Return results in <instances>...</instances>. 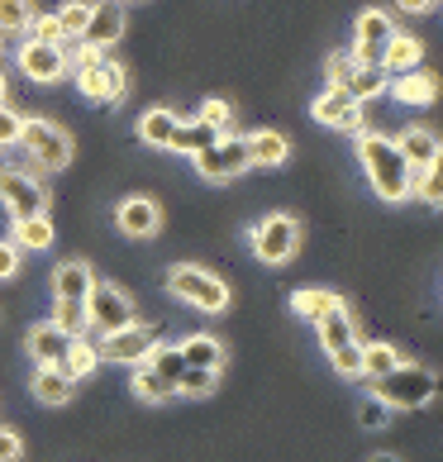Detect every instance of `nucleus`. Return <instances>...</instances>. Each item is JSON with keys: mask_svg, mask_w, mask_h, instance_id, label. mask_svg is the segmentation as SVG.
<instances>
[{"mask_svg": "<svg viewBox=\"0 0 443 462\" xmlns=\"http://www.w3.org/2000/svg\"><path fill=\"white\" fill-rule=\"evenodd\" d=\"M357 162H363L372 191H377L382 200L401 205V200L415 196L411 191L415 172H411V162L396 152V139H386V134H357Z\"/></svg>", "mask_w": 443, "mask_h": 462, "instance_id": "f257e3e1", "label": "nucleus"}, {"mask_svg": "<svg viewBox=\"0 0 443 462\" xmlns=\"http://www.w3.org/2000/svg\"><path fill=\"white\" fill-rule=\"evenodd\" d=\"M372 401L386 410H420L434 401V372L420 363H401L396 372H386L372 382Z\"/></svg>", "mask_w": 443, "mask_h": 462, "instance_id": "f03ea898", "label": "nucleus"}, {"mask_svg": "<svg viewBox=\"0 0 443 462\" xmlns=\"http://www.w3.org/2000/svg\"><path fill=\"white\" fill-rule=\"evenodd\" d=\"M167 291H172L177 300L196 305V310H206V315L229 310V286H225V277H215L210 267L172 263V267H167Z\"/></svg>", "mask_w": 443, "mask_h": 462, "instance_id": "7ed1b4c3", "label": "nucleus"}, {"mask_svg": "<svg viewBox=\"0 0 443 462\" xmlns=\"http://www.w3.org/2000/svg\"><path fill=\"white\" fill-rule=\"evenodd\" d=\"M248 238H253V253H258L267 267H281V263H291L296 248H300V219L296 215H263Z\"/></svg>", "mask_w": 443, "mask_h": 462, "instance_id": "20e7f679", "label": "nucleus"}, {"mask_svg": "<svg viewBox=\"0 0 443 462\" xmlns=\"http://www.w3.org/2000/svg\"><path fill=\"white\" fill-rule=\"evenodd\" d=\"M20 143L29 148V158L48 167V172H62L67 162H72V139L53 125V119H24V134Z\"/></svg>", "mask_w": 443, "mask_h": 462, "instance_id": "39448f33", "label": "nucleus"}, {"mask_svg": "<svg viewBox=\"0 0 443 462\" xmlns=\"http://www.w3.org/2000/svg\"><path fill=\"white\" fill-rule=\"evenodd\" d=\"M248 167H253L248 139H234V134H219L206 152H196V172L206 181H234V177H244Z\"/></svg>", "mask_w": 443, "mask_h": 462, "instance_id": "423d86ee", "label": "nucleus"}, {"mask_svg": "<svg viewBox=\"0 0 443 462\" xmlns=\"http://www.w3.org/2000/svg\"><path fill=\"white\" fill-rule=\"evenodd\" d=\"M125 324H134V300H129V291L96 282L91 296H87V329H96L100 338H106V334H115V329H125Z\"/></svg>", "mask_w": 443, "mask_h": 462, "instance_id": "0eeeda50", "label": "nucleus"}, {"mask_svg": "<svg viewBox=\"0 0 443 462\" xmlns=\"http://www.w3.org/2000/svg\"><path fill=\"white\" fill-rule=\"evenodd\" d=\"M0 205L10 210V219L20 225V219H39L48 215V191H43V181L39 177H29V172H0Z\"/></svg>", "mask_w": 443, "mask_h": 462, "instance_id": "6e6552de", "label": "nucleus"}, {"mask_svg": "<svg viewBox=\"0 0 443 462\" xmlns=\"http://www.w3.org/2000/svg\"><path fill=\"white\" fill-rule=\"evenodd\" d=\"M100 363H125V367H139L148 363V353L158 348V329H148V324H125V329H115L100 338Z\"/></svg>", "mask_w": 443, "mask_h": 462, "instance_id": "1a4fd4ad", "label": "nucleus"}, {"mask_svg": "<svg viewBox=\"0 0 443 462\" xmlns=\"http://www.w3.org/2000/svg\"><path fill=\"white\" fill-rule=\"evenodd\" d=\"M77 87H81V96H87V100H100V106H106V100H125L129 72L115 58L100 53L91 67H77Z\"/></svg>", "mask_w": 443, "mask_h": 462, "instance_id": "9d476101", "label": "nucleus"}, {"mask_svg": "<svg viewBox=\"0 0 443 462\" xmlns=\"http://www.w3.org/2000/svg\"><path fill=\"white\" fill-rule=\"evenodd\" d=\"M391 20H386V10H363L357 14V39H353V58L363 62V67H382V53H386V43H391Z\"/></svg>", "mask_w": 443, "mask_h": 462, "instance_id": "9b49d317", "label": "nucleus"}, {"mask_svg": "<svg viewBox=\"0 0 443 462\" xmlns=\"http://www.w3.org/2000/svg\"><path fill=\"white\" fill-rule=\"evenodd\" d=\"M20 72H24L29 81H39V87H48V81H62V77H67V48L39 43V39L20 43Z\"/></svg>", "mask_w": 443, "mask_h": 462, "instance_id": "f8f14e48", "label": "nucleus"}, {"mask_svg": "<svg viewBox=\"0 0 443 462\" xmlns=\"http://www.w3.org/2000/svg\"><path fill=\"white\" fill-rule=\"evenodd\" d=\"M115 225H119L125 238H152L162 229V210H158V200H152V196H129V200H119Z\"/></svg>", "mask_w": 443, "mask_h": 462, "instance_id": "ddd939ff", "label": "nucleus"}, {"mask_svg": "<svg viewBox=\"0 0 443 462\" xmlns=\"http://www.w3.org/2000/svg\"><path fill=\"white\" fill-rule=\"evenodd\" d=\"M310 115H315V125H325V129L363 134V106H357L353 96H344V91H325L310 106Z\"/></svg>", "mask_w": 443, "mask_h": 462, "instance_id": "4468645a", "label": "nucleus"}, {"mask_svg": "<svg viewBox=\"0 0 443 462\" xmlns=\"http://www.w3.org/2000/svg\"><path fill=\"white\" fill-rule=\"evenodd\" d=\"M119 33H125V10H119L115 0H100V5H91V20H87L81 43H87V48H106V43L119 39Z\"/></svg>", "mask_w": 443, "mask_h": 462, "instance_id": "2eb2a0df", "label": "nucleus"}, {"mask_svg": "<svg viewBox=\"0 0 443 462\" xmlns=\"http://www.w3.org/2000/svg\"><path fill=\"white\" fill-rule=\"evenodd\" d=\"M91 286H96L91 263H81V258L58 263V272H53V296H58V300H87Z\"/></svg>", "mask_w": 443, "mask_h": 462, "instance_id": "dca6fc26", "label": "nucleus"}, {"mask_svg": "<svg viewBox=\"0 0 443 462\" xmlns=\"http://www.w3.org/2000/svg\"><path fill=\"white\" fill-rule=\"evenodd\" d=\"M396 152L411 162V172L438 167V134H429V129H405L401 139H396Z\"/></svg>", "mask_w": 443, "mask_h": 462, "instance_id": "f3484780", "label": "nucleus"}, {"mask_svg": "<svg viewBox=\"0 0 443 462\" xmlns=\"http://www.w3.org/2000/svg\"><path fill=\"white\" fill-rule=\"evenodd\" d=\"M67 344H72V338H67L62 329H53V324H33L29 338H24V348H29V357H33L39 367H58L62 353H67Z\"/></svg>", "mask_w": 443, "mask_h": 462, "instance_id": "a211bd4d", "label": "nucleus"}, {"mask_svg": "<svg viewBox=\"0 0 443 462\" xmlns=\"http://www.w3.org/2000/svg\"><path fill=\"white\" fill-rule=\"evenodd\" d=\"M177 353H181L186 367H206V372L225 367V344H219L215 334H186L181 344H177Z\"/></svg>", "mask_w": 443, "mask_h": 462, "instance_id": "6ab92c4d", "label": "nucleus"}, {"mask_svg": "<svg viewBox=\"0 0 443 462\" xmlns=\"http://www.w3.org/2000/svg\"><path fill=\"white\" fill-rule=\"evenodd\" d=\"M386 91L396 96L401 106H434L438 77H434V72H401L396 81H386Z\"/></svg>", "mask_w": 443, "mask_h": 462, "instance_id": "aec40b11", "label": "nucleus"}, {"mask_svg": "<svg viewBox=\"0 0 443 462\" xmlns=\"http://www.w3.org/2000/svg\"><path fill=\"white\" fill-rule=\"evenodd\" d=\"M291 310H296L300 319L319 324L325 315L344 310V296H338V291H315V286H305V291H291Z\"/></svg>", "mask_w": 443, "mask_h": 462, "instance_id": "412c9836", "label": "nucleus"}, {"mask_svg": "<svg viewBox=\"0 0 443 462\" xmlns=\"http://www.w3.org/2000/svg\"><path fill=\"white\" fill-rule=\"evenodd\" d=\"M420 58H424L420 39H411V33H391V43L382 53V72H420Z\"/></svg>", "mask_w": 443, "mask_h": 462, "instance_id": "4be33fe9", "label": "nucleus"}, {"mask_svg": "<svg viewBox=\"0 0 443 462\" xmlns=\"http://www.w3.org/2000/svg\"><path fill=\"white\" fill-rule=\"evenodd\" d=\"M96 367H100V348L91 344L87 334L72 338V344H67V353H62V363H58V372H62V376H72V382H81V376H91Z\"/></svg>", "mask_w": 443, "mask_h": 462, "instance_id": "5701e85b", "label": "nucleus"}, {"mask_svg": "<svg viewBox=\"0 0 443 462\" xmlns=\"http://www.w3.org/2000/svg\"><path fill=\"white\" fill-rule=\"evenodd\" d=\"M248 158H253V167H281L286 158H291V143H286V134L263 129V134L248 139Z\"/></svg>", "mask_w": 443, "mask_h": 462, "instance_id": "b1692460", "label": "nucleus"}, {"mask_svg": "<svg viewBox=\"0 0 443 462\" xmlns=\"http://www.w3.org/2000/svg\"><path fill=\"white\" fill-rule=\"evenodd\" d=\"M77 382L72 376H62L58 367H39L33 372V396H39V405H67L72 401Z\"/></svg>", "mask_w": 443, "mask_h": 462, "instance_id": "393cba45", "label": "nucleus"}, {"mask_svg": "<svg viewBox=\"0 0 443 462\" xmlns=\"http://www.w3.org/2000/svg\"><path fill=\"white\" fill-rule=\"evenodd\" d=\"M319 329V348H325L329 357L338 353V348H348V344H357V334H353V315L348 310H334V315H325L315 324Z\"/></svg>", "mask_w": 443, "mask_h": 462, "instance_id": "a878e982", "label": "nucleus"}, {"mask_svg": "<svg viewBox=\"0 0 443 462\" xmlns=\"http://www.w3.org/2000/svg\"><path fill=\"white\" fill-rule=\"evenodd\" d=\"M129 391H134L139 401H148V405H162V401H172V396H177V391H172V382H162V376L152 372L148 363H139V367H134V376H129Z\"/></svg>", "mask_w": 443, "mask_h": 462, "instance_id": "bb28decb", "label": "nucleus"}, {"mask_svg": "<svg viewBox=\"0 0 443 462\" xmlns=\"http://www.w3.org/2000/svg\"><path fill=\"white\" fill-rule=\"evenodd\" d=\"M181 125V119L172 115V110H143V119H139V139L148 143V148H167L172 143V129Z\"/></svg>", "mask_w": 443, "mask_h": 462, "instance_id": "cd10ccee", "label": "nucleus"}, {"mask_svg": "<svg viewBox=\"0 0 443 462\" xmlns=\"http://www.w3.org/2000/svg\"><path fill=\"white\" fill-rule=\"evenodd\" d=\"M215 139H219L215 129H206V125H196V119H191V125L172 129V143H167V148H172V152H191V158H196V152H206Z\"/></svg>", "mask_w": 443, "mask_h": 462, "instance_id": "c85d7f7f", "label": "nucleus"}, {"mask_svg": "<svg viewBox=\"0 0 443 462\" xmlns=\"http://www.w3.org/2000/svg\"><path fill=\"white\" fill-rule=\"evenodd\" d=\"M405 363L401 357V348H391V344H363V376H386V372H396Z\"/></svg>", "mask_w": 443, "mask_h": 462, "instance_id": "c756f323", "label": "nucleus"}, {"mask_svg": "<svg viewBox=\"0 0 443 462\" xmlns=\"http://www.w3.org/2000/svg\"><path fill=\"white\" fill-rule=\"evenodd\" d=\"M53 329H62L67 338H81L87 334V300H58L53 305Z\"/></svg>", "mask_w": 443, "mask_h": 462, "instance_id": "7c9ffc66", "label": "nucleus"}, {"mask_svg": "<svg viewBox=\"0 0 443 462\" xmlns=\"http://www.w3.org/2000/svg\"><path fill=\"white\" fill-rule=\"evenodd\" d=\"M14 238H20V248H33V253L53 248V219H48V215L20 219V225H14Z\"/></svg>", "mask_w": 443, "mask_h": 462, "instance_id": "2f4dec72", "label": "nucleus"}, {"mask_svg": "<svg viewBox=\"0 0 443 462\" xmlns=\"http://www.w3.org/2000/svg\"><path fill=\"white\" fill-rule=\"evenodd\" d=\"M382 91H386V72H382V67H357L353 81L344 87V96H353L357 106H363V100H372V96H382Z\"/></svg>", "mask_w": 443, "mask_h": 462, "instance_id": "473e14b6", "label": "nucleus"}, {"mask_svg": "<svg viewBox=\"0 0 443 462\" xmlns=\"http://www.w3.org/2000/svg\"><path fill=\"white\" fill-rule=\"evenodd\" d=\"M58 20V29H62V39L72 43V39H81V33H87V20H91V5L87 0H67V5L53 14Z\"/></svg>", "mask_w": 443, "mask_h": 462, "instance_id": "72a5a7b5", "label": "nucleus"}, {"mask_svg": "<svg viewBox=\"0 0 443 462\" xmlns=\"http://www.w3.org/2000/svg\"><path fill=\"white\" fill-rule=\"evenodd\" d=\"M33 14V0H0V33H24Z\"/></svg>", "mask_w": 443, "mask_h": 462, "instance_id": "f704fd0d", "label": "nucleus"}, {"mask_svg": "<svg viewBox=\"0 0 443 462\" xmlns=\"http://www.w3.org/2000/svg\"><path fill=\"white\" fill-rule=\"evenodd\" d=\"M148 367L158 372L162 382H172V386H177V376L186 372V363H181V353H177V344H158V348L148 353Z\"/></svg>", "mask_w": 443, "mask_h": 462, "instance_id": "c9c22d12", "label": "nucleus"}, {"mask_svg": "<svg viewBox=\"0 0 443 462\" xmlns=\"http://www.w3.org/2000/svg\"><path fill=\"white\" fill-rule=\"evenodd\" d=\"M215 382H219V372H206V367H186L181 376H177V396H210L215 391Z\"/></svg>", "mask_w": 443, "mask_h": 462, "instance_id": "e433bc0d", "label": "nucleus"}, {"mask_svg": "<svg viewBox=\"0 0 443 462\" xmlns=\"http://www.w3.org/2000/svg\"><path fill=\"white\" fill-rule=\"evenodd\" d=\"M357 67H363V62H357L353 53H334V58L325 62V77H329V91H344V87H348V81H353V72H357Z\"/></svg>", "mask_w": 443, "mask_h": 462, "instance_id": "4c0bfd02", "label": "nucleus"}, {"mask_svg": "<svg viewBox=\"0 0 443 462\" xmlns=\"http://www.w3.org/2000/svg\"><path fill=\"white\" fill-rule=\"evenodd\" d=\"M411 191H420L424 205H438L443 200V177H438V167H424V172H415V186Z\"/></svg>", "mask_w": 443, "mask_h": 462, "instance_id": "58836bf2", "label": "nucleus"}, {"mask_svg": "<svg viewBox=\"0 0 443 462\" xmlns=\"http://www.w3.org/2000/svg\"><path fill=\"white\" fill-rule=\"evenodd\" d=\"M229 100H206L200 106V115H196V125H206V129H215V134H225V125H229Z\"/></svg>", "mask_w": 443, "mask_h": 462, "instance_id": "ea45409f", "label": "nucleus"}, {"mask_svg": "<svg viewBox=\"0 0 443 462\" xmlns=\"http://www.w3.org/2000/svg\"><path fill=\"white\" fill-rule=\"evenodd\" d=\"M329 363H334V372H338V376H363V344L338 348V353L329 357Z\"/></svg>", "mask_w": 443, "mask_h": 462, "instance_id": "a19ab883", "label": "nucleus"}, {"mask_svg": "<svg viewBox=\"0 0 443 462\" xmlns=\"http://www.w3.org/2000/svg\"><path fill=\"white\" fill-rule=\"evenodd\" d=\"M29 29H33V39H39V43L67 48V39H62V29H58V20H53V14H33V20H29Z\"/></svg>", "mask_w": 443, "mask_h": 462, "instance_id": "79ce46f5", "label": "nucleus"}, {"mask_svg": "<svg viewBox=\"0 0 443 462\" xmlns=\"http://www.w3.org/2000/svg\"><path fill=\"white\" fill-rule=\"evenodd\" d=\"M20 134H24V119L14 115L10 106H0V148H10V143H20Z\"/></svg>", "mask_w": 443, "mask_h": 462, "instance_id": "37998d69", "label": "nucleus"}, {"mask_svg": "<svg viewBox=\"0 0 443 462\" xmlns=\"http://www.w3.org/2000/svg\"><path fill=\"white\" fill-rule=\"evenodd\" d=\"M10 277H20V248L0 238V282H10Z\"/></svg>", "mask_w": 443, "mask_h": 462, "instance_id": "c03bdc74", "label": "nucleus"}, {"mask_svg": "<svg viewBox=\"0 0 443 462\" xmlns=\"http://www.w3.org/2000/svg\"><path fill=\"white\" fill-rule=\"evenodd\" d=\"M24 457V443L14 430H0V462H20Z\"/></svg>", "mask_w": 443, "mask_h": 462, "instance_id": "a18cd8bd", "label": "nucleus"}, {"mask_svg": "<svg viewBox=\"0 0 443 462\" xmlns=\"http://www.w3.org/2000/svg\"><path fill=\"white\" fill-rule=\"evenodd\" d=\"M386 415H391V410H386V405H377V401H367L363 410H357V420H363L367 430H382V424H386Z\"/></svg>", "mask_w": 443, "mask_h": 462, "instance_id": "49530a36", "label": "nucleus"}, {"mask_svg": "<svg viewBox=\"0 0 443 462\" xmlns=\"http://www.w3.org/2000/svg\"><path fill=\"white\" fill-rule=\"evenodd\" d=\"M396 5H401L405 14H429V10H434V0H396Z\"/></svg>", "mask_w": 443, "mask_h": 462, "instance_id": "de8ad7c7", "label": "nucleus"}, {"mask_svg": "<svg viewBox=\"0 0 443 462\" xmlns=\"http://www.w3.org/2000/svg\"><path fill=\"white\" fill-rule=\"evenodd\" d=\"M96 58H100V48H87V43H81V48H77V67H91Z\"/></svg>", "mask_w": 443, "mask_h": 462, "instance_id": "09e8293b", "label": "nucleus"}, {"mask_svg": "<svg viewBox=\"0 0 443 462\" xmlns=\"http://www.w3.org/2000/svg\"><path fill=\"white\" fill-rule=\"evenodd\" d=\"M367 462H401V457H396V453H372Z\"/></svg>", "mask_w": 443, "mask_h": 462, "instance_id": "8fccbe9b", "label": "nucleus"}, {"mask_svg": "<svg viewBox=\"0 0 443 462\" xmlns=\"http://www.w3.org/2000/svg\"><path fill=\"white\" fill-rule=\"evenodd\" d=\"M0 106H5V72H0Z\"/></svg>", "mask_w": 443, "mask_h": 462, "instance_id": "3c124183", "label": "nucleus"}]
</instances>
